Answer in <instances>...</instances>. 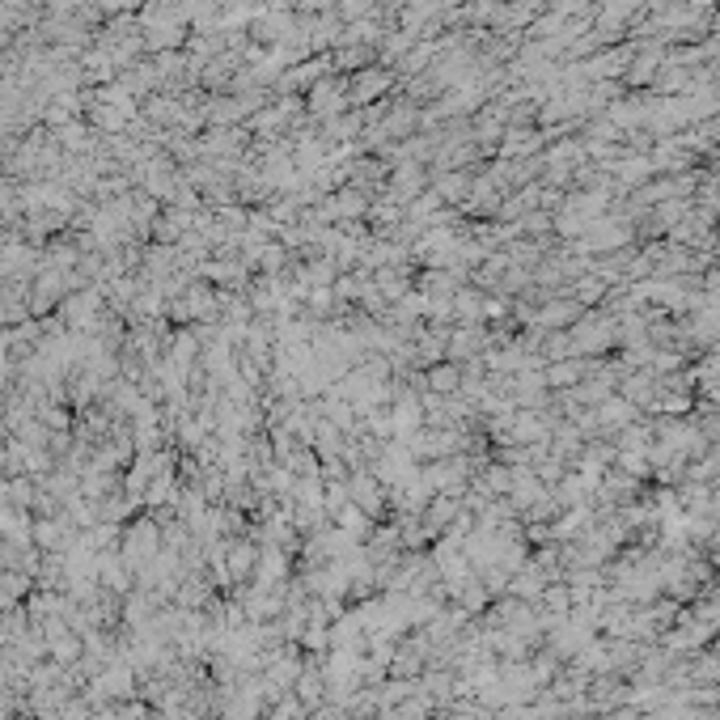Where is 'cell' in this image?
I'll return each instance as SVG.
<instances>
[{
	"label": "cell",
	"instance_id": "obj_4",
	"mask_svg": "<svg viewBox=\"0 0 720 720\" xmlns=\"http://www.w3.org/2000/svg\"><path fill=\"white\" fill-rule=\"evenodd\" d=\"M504 314H509V301L504 297H483V322H496Z\"/></svg>",
	"mask_w": 720,
	"mask_h": 720
},
{
	"label": "cell",
	"instance_id": "obj_2",
	"mask_svg": "<svg viewBox=\"0 0 720 720\" xmlns=\"http://www.w3.org/2000/svg\"><path fill=\"white\" fill-rule=\"evenodd\" d=\"M543 382H547V390H551V394H560V390L581 386V382H585V356L547 360V365H543Z\"/></svg>",
	"mask_w": 720,
	"mask_h": 720
},
{
	"label": "cell",
	"instance_id": "obj_1",
	"mask_svg": "<svg viewBox=\"0 0 720 720\" xmlns=\"http://www.w3.org/2000/svg\"><path fill=\"white\" fill-rule=\"evenodd\" d=\"M390 85H394V77H390L386 68L365 64V68H360L356 77L348 81V102H352V106H369V102H377V98H382Z\"/></svg>",
	"mask_w": 720,
	"mask_h": 720
},
{
	"label": "cell",
	"instance_id": "obj_3",
	"mask_svg": "<svg viewBox=\"0 0 720 720\" xmlns=\"http://www.w3.org/2000/svg\"><path fill=\"white\" fill-rule=\"evenodd\" d=\"M424 390L428 394H458L462 390V365H454V360H441V365H428L424 369ZM420 390V394H424Z\"/></svg>",
	"mask_w": 720,
	"mask_h": 720
}]
</instances>
